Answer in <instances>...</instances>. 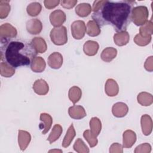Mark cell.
<instances>
[{
  "label": "cell",
  "instance_id": "obj_34",
  "mask_svg": "<svg viewBox=\"0 0 153 153\" xmlns=\"http://www.w3.org/2000/svg\"><path fill=\"white\" fill-rule=\"evenodd\" d=\"M10 9L9 1H0V19L6 18L8 16Z\"/></svg>",
  "mask_w": 153,
  "mask_h": 153
},
{
  "label": "cell",
  "instance_id": "obj_10",
  "mask_svg": "<svg viewBox=\"0 0 153 153\" xmlns=\"http://www.w3.org/2000/svg\"><path fill=\"white\" fill-rule=\"evenodd\" d=\"M136 141V134L131 130H126L123 134V146L125 148H130Z\"/></svg>",
  "mask_w": 153,
  "mask_h": 153
},
{
  "label": "cell",
  "instance_id": "obj_8",
  "mask_svg": "<svg viewBox=\"0 0 153 153\" xmlns=\"http://www.w3.org/2000/svg\"><path fill=\"white\" fill-rule=\"evenodd\" d=\"M63 59L62 55L59 52H54L51 54L47 59L49 66L54 69H59L63 64Z\"/></svg>",
  "mask_w": 153,
  "mask_h": 153
},
{
  "label": "cell",
  "instance_id": "obj_36",
  "mask_svg": "<svg viewBox=\"0 0 153 153\" xmlns=\"http://www.w3.org/2000/svg\"><path fill=\"white\" fill-rule=\"evenodd\" d=\"M152 36H142L139 33L136 35V36L134 38V42L136 44L139 46H145L148 45L150 42L151 41Z\"/></svg>",
  "mask_w": 153,
  "mask_h": 153
},
{
  "label": "cell",
  "instance_id": "obj_29",
  "mask_svg": "<svg viewBox=\"0 0 153 153\" xmlns=\"http://www.w3.org/2000/svg\"><path fill=\"white\" fill-rule=\"evenodd\" d=\"M62 131H63L62 127L60 124H55L53 126V129L47 140L50 142V144L53 143L60 137V136L62 133Z\"/></svg>",
  "mask_w": 153,
  "mask_h": 153
},
{
  "label": "cell",
  "instance_id": "obj_39",
  "mask_svg": "<svg viewBox=\"0 0 153 153\" xmlns=\"http://www.w3.org/2000/svg\"><path fill=\"white\" fill-rule=\"evenodd\" d=\"M110 153H123V146L118 143H114L109 148Z\"/></svg>",
  "mask_w": 153,
  "mask_h": 153
},
{
  "label": "cell",
  "instance_id": "obj_22",
  "mask_svg": "<svg viewBox=\"0 0 153 153\" xmlns=\"http://www.w3.org/2000/svg\"><path fill=\"white\" fill-rule=\"evenodd\" d=\"M86 32L88 35L94 37L98 36L100 33L101 30L99 25L93 20L88 21L87 23Z\"/></svg>",
  "mask_w": 153,
  "mask_h": 153
},
{
  "label": "cell",
  "instance_id": "obj_43",
  "mask_svg": "<svg viewBox=\"0 0 153 153\" xmlns=\"http://www.w3.org/2000/svg\"><path fill=\"white\" fill-rule=\"evenodd\" d=\"M62 152V150H57V149H54V150H50L49 151V152Z\"/></svg>",
  "mask_w": 153,
  "mask_h": 153
},
{
  "label": "cell",
  "instance_id": "obj_16",
  "mask_svg": "<svg viewBox=\"0 0 153 153\" xmlns=\"http://www.w3.org/2000/svg\"><path fill=\"white\" fill-rule=\"evenodd\" d=\"M128 111V106L123 102H117L115 103L112 108L113 115L118 118L125 117Z\"/></svg>",
  "mask_w": 153,
  "mask_h": 153
},
{
  "label": "cell",
  "instance_id": "obj_5",
  "mask_svg": "<svg viewBox=\"0 0 153 153\" xmlns=\"http://www.w3.org/2000/svg\"><path fill=\"white\" fill-rule=\"evenodd\" d=\"M16 29L8 23H4L0 26V38L1 43L7 44L8 39L15 38L17 36Z\"/></svg>",
  "mask_w": 153,
  "mask_h": 153
},
{
  "label": "cell",
  "instance_id": "obj_6",
  "mask_svg": "<svg viewBox=\"0 0 153 153\" xmlns=\"http://www.w3.org/2000/svg\"><path fill=\"white\" fill-rule=\"evenodd\" d=\"M71 32L75 39H81L85 36L86 26L84 21L76 20L71 24Z\"/></svg>",
  "mask_w": 153,
  "mask_h": 153
},
{
  "label": "cell",
  "instance_id": "obj_38",
  "mask_svg": "<svg viewBox=\"0 0 153 153\" xmlns=\"http://www.w3.org/2000/svg\"><path fill=\"white\" fill-rule=\"evenodd\" d=\"M77 2L76 0H64L60 1V4L65 8L71 9L76 4Z\"/></svg>",
  "mask_w": 153,
  "mask_h": 153
},
{
  "label": "cell",
  "instance_id": "obj_15",
  "mask_svg": "<svg viewBox=\"0 0 153 153\" xmlns=\"http://www.w3.org/2000/svg\"><path fill=\"white\" fill-rule=\"evenodd\" d=\"M105 91L108 96L114 97L117 96L119 92V87L117 82L112 78L108 79L105 83Z\"/></svg>",
  "mask_w": 153,
  "mask_h": 153
},
{
  "label": "cell",
  "instance_id": "obj_18",
  "mask_svg": "<svg viewBox=\"0 0 153 153\" xmlns=\"http://www.w3.org/2000/svg\"><path fill=\"white\" fill-rule=\"evenodd\" d=\"M99 48V44L94 41H87L83 46V50L84 53L89 56H93L97 54Z\"/></svg>",
  "mask_w": 153,
  "mask_h": 153
},
{
  "label": "cell",
  "instance_id": "obj_26",
  "mask_svg": "<svg viewBox=\"0 0 153 153\" xmlns=\"http://www.w3.org/2000/svg\"><path fill=\"white\" fill-rule=\"evenodd\" d=\"M82 96V91L81 88L77 86L72 87L68 93V97L69 100L75 105L78 102Z\"/></svg>",
  "mask_w": 153,
  "mask_h": 153
},
{
  "label": "cell",
  "instance_id": "obj_1",
  "mask_svg": "<svg viewBox=\"0 0 153 153\" xmlns=\"http://www.w3.org/2000/svg\"><path fill=\"white\" fill-rule=\"evenodd\" d=\"M134 1L114 2L105 0L102 7L92 15L99 26L111 25L116 32L126 31L131 22V14Z\"/></svg>",
  "mask_w": 153,
  "mask_h": 153
},
{
  "label": "cell",
  "instance_id": "obj_12",
  "mask_svg": "<svg viewBox=\"0 0 153 153\" xmlns=\"http://www.w3.org/2000/svg\"><path fill=\"white\" fill-rule=\"evenodd\" d=\"M31 140L30 134L27 131L20 130L18 131V143L22 151H25Z\"/></svg>",
  "mask_w": 153,
  "mask_h": 153
},
{
  "label": "cell",
  "instance_id": "obj_33",
  "mask_svg": "<svg viewBox=\"0 0 153 153\" xmlns=\"http://www.w3.org/2000/svg\"><path fill=\"white\" fill-rule=\"evenodd\" d=\"M73 148L78 153H88L90 152L88 148L81 138H78L76 140Z\"/></svg>",
  "mask_w": 153,
  "mask_h": 153
},
{
  "label": "cell",
  "instance_id": "obj_23",
  "mask_svg": "<svg viewBox=\"0 0 153 153\" xmlns=\"http://www.w3.org/2000/svg\"><path fill=\"white\" fill-rule=\"evenodd\" d=\"M117 54V50L113 47H107L105 48L100 55L102 60L105 62H110L115 59Z\"/></svg>",
  "mask_w": 153,
  "mask_h": 153
},
{
  "label": "cell",
  "instance_id": "obj_21",
  "mask_svg": "<svg viewBox=\"0 0 153 153\" xmlns=\"http://www.w3.org/2000/svg\"><path fill=\"white\" fill-rule=\"evenodd\" d=\"M130 39L129 33L127 31L117 32L114 35V41L118 46H124L126 45Z\"/></svg>",
  "mask_w": 153,
  "mask_h": 153
},
{
  "label": "cell",
  "instance_id": "obj_30",
  "mask_svg": "<svg viewBox=\"0 0 153 153\" xmlns=\"http://www.w3.org/2000/svg\"><path fill=\"white\" fill-rule=\"evenodd\" d=\"M75 135H76V132H75L74 127L72 124L69 127V128L68 129L67 132L64 137L63 140L62 142V146L64 148L68 147L71 145Z\"/></svg>",
  "mask_w": 153,
  "mask_h": 153
},
{
  "label": "cell",
  "instance_id": "obj_19",
  "mask_svg": "<svg viewBox=\"0 0 153 153\" xmlns=\"http://www.w3.org/2000/svg\"><path fill=\"white\" fill-rule=\"evenodd\" d=\"M46 67L44 59L40 56H35L31 62L30 68L34 72H42Z\"/></svg>",
  "mask_w": 153,
  "mask_h": 153
},
{
  "label": "cell",
  "instance_id": "obj_11",
  "mask_svg": "<svg viewBox=\"0 0 153 153\" xmlns=\"http://www.w3.org/2000/svg\"><path fill=\"white\" fill-rule=\"evenodd\" d=\"M40 120L41 122L39 124V127L42 130V133L45 134L50 129L53 123V119L50 114L42 113L40 115Z\"/></svg>",
  "mask_w": 153,
  "mask_h": 153
},
{
  "label": "cell",
  "instance_id": "obj_27",
  "mask_svg": "<svg viewBox=\"0 0 153 153\" xmlns=\"http://www.w3.org/2000/svg\"><path fill=\"white\" fill-rule=\"evenodd\" d=\"M0 74L6 78L11 77L15 74L14 68L7 62H2L0 64Z\"/></svg>",
  "mask_w": 153,
  "mask_h": 153
},
{
  "label": "cell",
  "instance_id": "obj_31",
  "mask_svg": "<svg viewBox=\"0 0 153 153\" xmlns=\"http://www.w3.org/2000/svg\"><path fill=\"white\" fill-rule=\"evenodd\" d=\"M153 33V23L151 20L147 21L139 29V34L145 37L151 36Z\"/></svg>",
  "mask_w": 153,
  "mask_h": 153
},
{
  "label": "cell",
  "instance_id": "obj_37",
  "mask_svg": "<svg viewBox=\"0 0 153 153\" xmlns=\"http://www.w3.org/2000/svg\"><path fill=\"white\" fill-rule=\"evenodd\" d=\"M151 151V146L148 143H144L138 145L134 149V153H149Z\"/></svg>",
  "mask_w": 153,
  "mask_h": 153
},
{
  "label": "cell",
  "instance_id": "obj_2",
  "mask_svg": "<svg viewBox=\"0 0 153 153\" xmlns=\"http://www.w3.org/2000/svg\"><path fill=\"white\" fill-rule=\"evenodd\" d=\"M5 47V59L7 62L14 68L30 65L38 53L31 42L11 41Z\"/></svg>",
  "mask_w": 153,
  "mask_h": 153
},
{
  "label": "cell",
  "instance_id": "obj_3",
  "mask_svg": "<svg viewBox=\"0 0 153 153\" xmlns=\"http://www.w3.org/2000/svg\"><path fill=\"white\" fill-rule=\"evenodd\" d=\"M148 16L149 11L146 7L137 6L131 10V19L136 25L142 26L147 22Z\"/></svg>",
  "mask_w": 153,
  "mask_h": 153
},
{
  "label": "cell",
  "instance_id": "obj_41",
  "mask_svg": "<svg viewBox=\"0 0 153 153\" xmlns=\"http://www.w3.org/2000/svg\"><path fill=\"white\" fill-rule=\"evenodd\" d=\"M144 67L145 69L149 72H152L153 71V56H150L146 59Z\"/></svg>",
  "mask_w": 153,
  "mask_h": 153
},
{
  "label": "cell",
  "instance_id": "obj_14",
  "mask_svg": "<svg viewBox=\"0 0 153 153\" xmlns=\"http://www.w3.org/2000/svg\"><path fill=\"white\" fill-rule=\"evenodd\" d=\"M33 89L35 93L38 95H45L48 92L49 86L44 79H39L33 83Z\"/></svg>",
  "mask_w": 153,
  "mask_h": 153
},
{
  "label": "cell",
  "instance_id": "obj_25",
  "mask_svg": "<svg viewBox=\"0 0 153 153\" xmlns=\"http://www.w3.org/2000/svg\"><path fill=\"white\" fill-rule=\"evenodd\" d=\"M137 102L144 106H148L153 103L152 95L147 92H141L137 96Z\"/></svg>",
  "mask_w": 153,
  "mask_h": 153
},
{
  "label": "cell",
  "instance_id": "obj_20",
  "mask_svg": "<svg viewBox=\"0 0 153 153\" xmlns=\"http://www.w3.org/2000/svg\"><path fill=\"white\" fill-rule=\"evenodd\" d=\"M31 44L37 53H44L47 49V45L45 40L41 37H35L31 41Z\"/></svg>",
  "mask_w": 153,
  "mask_h": 153
},
{
  "label": "cell",
  "instance_id": "obj_42",
  "mask_svg": "<svg viewBox=\"0 0 153 153\" xmlns=\"http://www.w3.org/2000/svg\"><path fill=\"white\" fill-rule=\"evenodd\" d=\"M105 2V0L94 1L93 4V7H92V10L93 11V13L97 11L102 7V5L104 4Z\"/></svg>",
  "mask_w": 153,
  "mask_h": 153
},
{
  "label": "cell",
  "instance_id": "obj_40",
  "mask_svg": "<svg viewBox=\"0 0 153 153\" xmlns=\"http://www.w3.org/2000/svg\"><path fill=\"white\" fill-rule=\"evenodd\" d=\"M60 1L59 0H45L44 1V5L46 8L47 9H52L57 7Z\"/></svg>",
  "mask_w": 153,
  "mask_h": 153
},
{
  "label": "cell",
  "instance_id": "obj_13",
  "mask_svg": "<svg viewBox=\"0 0 153 153\" xmlns=\"http://www.w3.org/2000/svg\"><path fill=\"white\" fill-rule=\"evenodd\" d=\"M140 124L142 131L144 135H149L152 131V120L151 117L147 114L143 115L141 117Z\"/></svg>",
  "mask_w": 153,
  "mask_h": 153
},
{
  "label": "cell",
  "instance_id": "obj_7",
  "mask_svg": "<svg viewBox=\"0 0 153 153\" xmlns=\"http://www.w3.org/2000/svg\"><path fill=\"white\" fill-rule=\"evenodd\" d=\"M66 16L65 13L61 10H56L53 11L50 15V21L54 27L62 26L66 21Z\"/></svg>",
  "mask_w": 153,
  "mask_h": 153
},
{
  "label": "cell",
  "instance_id": "obj_9",
  "mask_svg": "<svg viewBox=\"0 0 153 153\" xmlns=\"http://www.w3.org/2000/svg\"><path fill=\"white\" fill-rule=\"evenodd\" d=\"M26 30L32 35L39 34L42 29L41 22L38 19H32L29 20L26 23Z\"/></svg>",
  "mask_w": 153,
  "mask_h": 153
},
{
  "label": "cell",
  "instance_id": "obj_32",
  "mask_svg": "<svg viewBox=\"0 0 153 153\" xmlns=\"http://www.w3.org/2000/svg\"><path fill=\"white\" fill-rule=\"evenodd\" d=\"M42 9V6L40 3L37 2H34L29 4L26 8V11L27 14L32 17H35L38 16Z\"/></svg>",
  "mask_w": 153,
  "mask_h": 153
},
{
  "label": "cell",
  "instance_id": "obj_4",
  "mask_svg": "<svg viewBox=\"0 0 153 153\" xmlns=\"http://www.w3.org/2000/svg\"><path fill=\"white\" fill-rule=\"evenodd\" d=\"M50 36L51 41L56 45H62L68 41L67 30L65 26L54 27L50 32Z\"/></svg>",
  "mask_w": 153,
  "mask_h": 153
},
{
  "label": "cell",
  "instance_id": "obj_35",
  "mask_svg": "<svg viewBox=\"0 0 153 153\" xmlns=\"http://www.w3.org/2000/svg\"><path fill=\"white\" fill-rule=\"evenodd\" d=\"M83 136L85 138V139L87 141V142L88 143L91 148H93L97 145L98 143L97 139L96 138V136H94L91 133L90 130H85L83 133Z\"/></svg>",
  "mask_w": 153,
  "mask_h": 153
},
{
  "label": "cell",
  "instance_id": "obj_17",
  "mask_svg": "<svg viewBox=\"0 0 153 153\" xmlns=\"http://www.w3.org/2000/svg\"><path fill=\"white\" fill-rule=\"evenodd\" d=\"M68 114L72 118L76 120L82 119L87 115L86 112L82 106L75 105L68 109Z\"/></svg>",
  "mask_w": 153,
  "mask_h": 153
},
{
  "label": "cell",
  "instance_id": "obj_28",
  "mask_svg": "<svg viewBox=\"0 0 153 153\" xmlns=\"http://www.w3.org/2000/svg\"><path fill=\"white\" fill-rule=\"evenodd\" d=\"M90 128L91 133L95 136H97L102 129V123L97 117H93L90 121Z\"/></svg>",
  "mask_w": 153,
  "mask_h": 153
},
{
  "label": "cell",
  "instance_id": "obj_24",
  "mask_svg": "<svg viewBox=\"0 0 153 153\" xmlns=\"http://www.w3.org/2000/svg\"><path fill=\"white\" fill-rule=\"evenodd\" d=\"M92 8L91 5L88 3H81L75 8L76 14L81 17L88 16L91 12Z\"/></svg>",
  "mask_w": 153,
  "mask_h": 153
}]
</instances>
